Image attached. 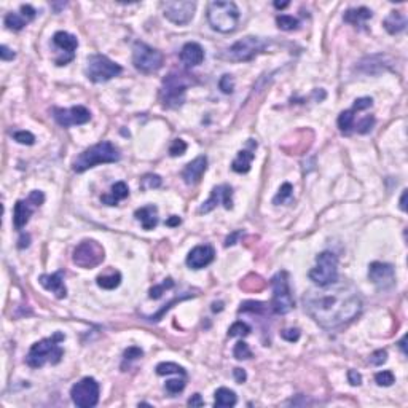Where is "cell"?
<instances>
[{"label":"cell","mask_w":408,"mask_h":408,"mask_svg":"<svg viewBox=\"0 0 408 408\" xmlns=\"http://www.w3.org/2000/svg\"><path fill=\"white\" fill-rule=\"evenodd\" d=\"M306 313L324 328L349 324L362 310V298L349 282L335 281L308 290L303 297Z\"/></svg>","instance_id":"1"},{"label":"cell","mask_w":408,"mask_h":408,"mask_svg":"<svg viewBox=\"0 0 408 408\" xmlns=\"http://www.w3.org/2000/svg\"><path fill=\"white\" fill-rule=\"evenodd\" d=\"M120 150L108 141L99 142L93 147L86 148L85 152H82L78 155L74 163H72V169L75 172L82 174L88 169H91L97 164H104V163H115L120 160Z\"/></svg>","instance_id":"2"},{"label":"cell","mask_w":408,"mask_h":408,"mask_svg":"<svg viewBox=\"0 0 408 408\" xmlns=\"http://www.w3.org/2000/svg\"><path fill=\"white\" fill-rule=\"evenodd\" d=\"M64 338L66 336L63 333L56 332L53 336L34 343L31 349H29L27 357H26V364L32 368H40L46 362L53 364V365L59 364L63 359V354H64L63 347L59 346V343H61Z\"/></svg>","instance_id":"3"},{"label":"cell","mask_w":408,"mask_h":408,"mask_svg":"<svg viewBox=\"0 0 408 408\" xmlns=\"http://www.w3.org/2000/svg\"><path fill=\"white\" fill-rule=\"evenodd\" d=\"M240 8L235 2H211L207 7V23L220 34L235 32L240 23Z\"/></svg>","instance_id":"4"},{"label":"cell","mask_w":408,"mask_h":408,"mask_svg":"<svg viewBox=\"0 0 408 408\" xmlns=\"http://www.w3.org/2000/svg\"><path fill=\"white\" fill-rule=\"evenodd\" d=\"M192 85L190 75L182 72H171L164 80L161 86V101L163 105L167 108L181 107L185 102V94L188 86Z\"/></svg>","instance_id":"5"},{"label":"cell","mask_w":408,"mask_h":408,"mask_svg":"<svg viewBox=\"0 0 408 408\" xmlns=\"http://www.w3.org/2000/svg\"><path fill=\"white\" fill-rule=\"evenodd\" d=\"M86 77L88 80L94 83H104L112 80L113 77H118L123 69L120 64L113 63L104 54H91L86 59Z\"/></svg>","instance_id":"6"},{"label":"cell","mask_w":408,"mask_h":408,"mask_svg":"<svg viewBox=\"0 0 408 408\" xmlns=\"http://www.w3.org/2000/svg\"><path fill=\"white\" fill-rule=\"evenodd\" d=\"M273 298H271V310L274 314H287L294 310L295 302L288 285V274L287 271H279L273 276Z\"/></svg>","instance_id":"7"},{"label":"cell","mask_w":408,"mask_h":408,"mask_svg":"<svg viewBox=\"0 0 408 408\" xmlns=\"http://www.w3.org/2000/svg\"><path fill=\"white\" fill-rule=\"evenodd\" d=\"M163 53L144 42H136L133 46V64L139 72L153 74L163 67Z\"/></svg>","instance_id":"8"},{"label":"cell","mask_w":408,"mask_h":408,"mask_svg":"<svg viewBox=\"0 0 408 408\" xmlns=\"http://www.w3.org/2000/svg\"><path fill=\"white\" fill-rule=\"evenodd\" d=\"M310 279L319 287L338 281V258L333 252H321L316 258V266L310 271Z\"/></svg>","instance_id":"9"},{"label":"cell","mask_w":408,"mask_h":408,"mask_svg":"<svg viewBox=\"0 0 408 408\" xmlns=\"http://www.w3.org/2000/svg\"><path fill=\"white\" fill-rule=\"evenodd\" d=\"M268 42L262 37H244L240 42H236L226 49V57L235 63H246L254 59L257 54H260L266 48Z\"/></svg>","instance_id":"10"},{"label":"cell","mask_w":408,"mask_h":408,"mask_svg":"<svg viewBox=\"0 0 408 408\" xmlns=\"http://www.w3.org/2000/svg\"><path fill=\"white\" fill-rule=\"evenodd\" d=\"M104 249L94 240L82 241L74 249V263L80 268H96L104 262Z\"/></svg>","instance_id":"11"},{"label":"cell","mask_w":408,"mask_h":408,"mask_svg":"<svg viewBox=\"0 0 408 408\" xmlns=\"http://www.w3.org/2000/svg\"><path fill=\"white\" fill-rule=\"evenodd\" d=\"M72 402L80 408H91L99 402V384L94 378H83L71 389Z\"/></svg>","instance_id":"12"},{"label":"cell","mask_w":408,"mask_h":408,"mask_svg":"<svg viewBox=\"0 0 408 408\" xmlns=\"http://www.w3.org/2000/svg\"><path fill=\"white\" fill-rule=\"evenodd\" d=\"M196 4L190 0H169L163 4V15L171 23L184 26L192 21Z\"/></svg>","instance_id":"13"},{"label":"cell","mask_w":408,"mask_h":408,"mask_svg":"<svg viewBox=\"0 0 408 408\" xmlns=\"http://www.w3.org/2000/svg\"><path fill=\"white\" fill-rule=\"evenodd\" d=\"M53 118L56 123L63 128H69L74 125H85L91 120V113L83 105H75L71 108H53Z\"/></svg>","instance_id":"14"},{"label":"cell","mask_w":408,"mask_h":408,"mask_svg":"<svg viewBox=\"0 0 408 408\" xmlns=\"http://www.w3.org/2000/svg\"><path fill=\"white\" fill-rule=\"evenodd\" d=\"M368 277L378 288H389L395 282L394 268L389 263L373 262L368 266Z\"/></svg>","instance_id":"15"},{"label":"cell","mask_w":408,"mask_h":408,"mask_svg":"<svg viewBox=\"0 0 408 408\" xmlns=\"http://www.w3.org/2000/svg\"><path fill=\"white\" fill-rule=\"evenodd\" d=\"M231 196H233V188L230 185H218L215 187L214 190L211 192V198L203 203V206L200 207V212L201 214H207V212H211L212 209L217 207V204H223L225 209H233V200H231Z\"/></svg>","instance_id":"16"},{"label":"cell","mask_w":408,"mask_h":408,"mask_svg":"<svg viewBox=\"0 0 408 408\" xmlns=\"http://www.w3.org/2000/svg\"><path fill=\"white\" fill-rule=\"evenodd\" d=\"M215 258V251L212 246H196L193 247L190 254L187 255V265L192 270H201V268L211 265Z\"/></svg>","instance_id":"17"},{"label":"cell","mask_w":408,"mask_h":408,"mask_svg":"<svg viewBox=\"0 0 408 408\" xmlns=\"http://www.w3.org/2000/svg\"><path fill=\"white\" fill-rule=\"evenodd\" d=\"M207 169V158L206 156H198L193 161H190L185 169L182 171V179L187 185H196L201 181L203 174Z\"/></svg>","instance_id":"18"},{"label":"cell","mask_w":408,"mask_h":408,"mask_svg":"<svg viewBox=\"0 0 408 408\" xmlns=\"http://www.w3.org/2000/svg\"><path fill=\"white\" fill-rule=\"evenodd\" d=\"M53 43L66 53V64L71 63L74 59V56H75V49L78 46L77 37L72 35V34H69V32L59 31V32H56L53 35Z\"/></svg>","instance_id":"19"},{"label":"cell","mask_w":408,"mask_h":408,"mask_svg":"<svg viewBox=\"0 0 408 408\" xmlns=\"http://www.w3.org/2000/svg\"><path fill=\"white\" fill-rule=\"evenodd\" d=\"M35 207L37 206L29 200V198L27 200L16 201L15 211H13V225H15L16 230H23V228L26 226V223L29 222V218H31Z\"/></svg>","instance_id":"20"},{"label":"cell","mask_w":408,"mask_h":408,"mask_svg":"<svg viewBox=\"0 0 408 408\" xmlns=\"http://www.w3.org/2000/svg\"><path fill=\"white\" fill-rule=\"evenodd\" d=\"M181 61L187 67H196L204 61V49L200 43L188 42L184 45L181 51Z\"/></svg>","instance_id":"21"},{"label":"cell","mask_w":408,"mask_h":408,"mask_svg":"<svg viewBox=\"0 0 408 408\" xmlns=\"http://www.w3.org/2000/svg\"><path fill=\"white\" fill-rule=\"evenodd\" d=\"M63 271H57L54 274H42L38 277V282H40L46 290L53 292L57 298H66L67 295V288L63 281Z\"/></svg>","instance_id":"22"},{"label":"cell","mask_w":408,"mask_h":408,"mask_svg":"<svg viewBox=\"0 0 408 408\" xmlns=\"http://www.w3.org/2000/svg\"><path fill=\"white\" fill-rule=\"evenodd\" d=\"M134 215H136L137 220L141 222L144 230H153V228L158 225V209L153 204L137 209Z\"/></svg>","instance_id":"23"},{"label":"cell","mask_w":408,"mask_h":408,"mask_svg":"<svg viewBox=\"0 0 408 408\" xmlns=\"http://www.w3.org/2000/svg\"><path fill=\"white\" fill-rule=\"evenodd\" d=\"M129 196V188L125 182H116L112 185V193L110 195H104L101 198V201L107 206H116L120 201L126 200Z\"/></svg>","instance_id":"24"},{"label":"cell","mask_w":408,"mask_h":408,"mask_svg":"<svg viewBox=\"0 0 408 408\" xmlns=\"http://www.w3.org/2000/svg\"><path fill=\"white\" fill-rule=\"evenodd\" d=\"M383 26L389 34H399L406 27V18L400 12H391V15L384 19Z\"/></svg>","instance_id":"25"},{"label":"cell","mask_w":408,"mask_h":408,"mask_svg":"<svg viewBox=\"0 0 408 408\" xmlns=\"http://www.w3.org/2000/svg\"><path fill=\"white\" fill-rule=\"evenodd\" d=\"M254 158H255V155L251 150H241V152H238V156L235 158V161L231 163V169H233L235 172L246 174V172L251 171V164H252Z\"/></svg>","instance_id":"26"},{"label":"cell","mask_w":408,"mask_h":408,"mask_svg":"<svg viewBox=\"0 0 408 408\" xmlns=\"http://www.w3.org/2000/svg\"><path fill=\"white\" fill-rule=\"evenodd\" d=\"M372 18V12L365 7L361 8H351L344 13V21L349 23L353 26H361L364 23H367L368 19Z\"/></svg>","instance_id":"27"},{"label":"cell","mask_w":408,"mask_h":408,"mask_svg":"<svg viewBox=\"0 0 408 408\" xmlns=\"http://www.w3.org/2000/svg\"><path fill=\"white\" fill-rule=\"evenodd\" d=\"M236 402H238L236 394L231 389H228V387H218L215 391L214 405L217 408H230V406H235Z\"/></svg>","instance_id":"28"},{"label":"cell","mask_w":408,"mask_h":408,"mask_svg":"<svg viewBox=\"0 0 408 408\" xmlns=\"http://www.w3.org/2000/svg\"><path fill=\"white\" fill-rule=\"evenodd\" d=\"M122 284V274L118 271H112L110 274H102L97 277V285L105 290H113Z\"/></svg>","instance_id":"29"},{"label":"cell","mask_w":408,"mask_h":408,"mask_svg":"<svg viewBox=\"0 0 408 408\" xmlns=\"http://www.w3.org/2000/svg\"><path fill=\"white\" fill-rule=\"evenodd\" d=\"M265 285H266V282L262 279L260 276H257V274H249L246 279L240 284V287L241 288H244V290H247V292H260V290H263L265 288Z\"/></svg>","instance_id":"30"},{"label":"cell","mask_w":408,"mask_h":408,"mask_svg":"<svg viewBox=\"0 0 408 408\" xmlns=\"http://www.w3.org/2000/svg\"><path fill=\"white\" fill-rule=\"evenodd\" d=\"M338 128L343 134H351L354 128V110H344L338 116Z\"/></svg>","instance_id":"31"},{"label":"cell","mask_w":408,"mask_h":408,"mask_svg":"<svg viewBox=\"0 0 408 408\" xmlns=\"http://www.w3.org/2000/svg\"><path fill=\"white\" fill-rule=\"evenodd\" d=\"M171 373H177V375H182L185 376V370H184V367L181 365H177L174 362H161V364H158L156 365V375H171Z\"/></svg>","instance_id":"32"},{"label":"cell","mask_w":408,"mask_h":408,"mask_svg":"<svg viewBox=\"0 0 408 408\" xmlns=\"http://www.w3.org/2000/svg\"><path fill=\"white\" fill-rule=\"evenodd\" d=\"M27 24L24 16L21 13H8L5 16V26L12 31H21V29Z\"/></svg>","instance_id":"33"},{"label":"cell","mask_w":408,"mask_h":408,"mask_svg":"<svg viewBox=\"0 0 408 408\" xmlns=\"http://www.w3.org/2000/svg\"><path fill=\"white\" fill-rule=\"evenodd\" d=\"M276 24L279 29L282 31H294V29L298 27V19L294 18V16H288V15H279L276 18Z\"/></svg>","instance_id":"34"},{"label":"cell","mask_w":408,"mask_h":408,"mask_svg":"<svg viewBox=\"0 0 408 408\" xmlns=\"http://www.w3.org/2000/svg\"><path fill=\"white\" fill-rule=\"evenodd\" d=\"M268 310V305L262 302H244L240 308V313H255V314H263Z\"/></svg>","instance_id":"35"},{"label":"cell","mask_w":408,"mask_h":408,"mask_svg":"<svg viewBox=\"0 0 408 408\" xmlns=\"http://www.w3.org/2000/svg\"><path fill=\"white\" fill-rule=\"evenodd\" d=\"M292 192H294V187L290 184H288V182L282 184L281 188H279V192H277V195L274 196L273 203L274 204H282V203L288 201L292 198Z\"/></svg>","instance_id":"36"},{"label":"cell","mask_w":408,"mask_h":408,"mask_svg":"<svg viewBox=\"0 0 408 408\" xmlns=\"http://www.w3.org/2000/svg\"><path fill=\"white\" fill-rule=\"evenodd\" d=\"M233 356L236 357L238 361H244V359H251L252 357V351L249 344L246 341H238L235 344V349H233Z\"/></svg>","instance_id":"37"},{"label":"cell","mask_w":408,"mask_h":408,"mask_svg":"<svg viewBox=\"0 0 408 408\" xmlns=\"http://www.w3.org/2000/svg\"><path fill=\"white\" fill-rule=\"evenodd\" d=\"M249 333H251V327H249L246 322H241V321L235 322L230 328H228V336H230V338H235V336H247Z\"/></svg>","instance_id":"38"},{"label":"cell","mask_w":408,"mask_h":408,"mask_svg":"<svg viewBox=\"0 0 408 408\" xmlns=\"http://www.w3.org/2000/svg\"><path fill=\"white\" fill-rule=\"evenodd\" d=\"M375 381H376L378 386H384V387H387V386H392V384H394L395 376H394V373L389 372V370H383V372H378V373L375 375Z\"/></svg>","instance_id":"39"},{"label":"cell","mask_w":408,"mask_h":408,"mask_svg":"<svg viewBox=\"0 0 408 408\" xmlns=\"http://www.w3.org/2000/svg\"><path fill=\"white\" fill-rule=\"evenodd\" d=\"M172 285H174V281L171 279V277H167V279L161 285H155V287L150 288V298H153V300H158V298H161V295L164 294V290L171 288Z\"/></svg>","instance_id":"40"},{"label":"cell","mask_w":408,"mask_h":408,"mask_svg":"<svg viewBox=\"0 0 408 408\" xmlns=\"http://www.w3.org/2000/svg\"><path fill=\"white\" fill-rule=\"evenodd\" d=\"M164 389H166V392H169L171 395L182 392L185 389V380H184V378H182V380H169L164 384Z\"/></svg>","instance_id":"41"},{"label":"cell","mask_w":408,"mask_h":408,"mask_svg":"<svg viewBox=\"0 0 408 408\" xmlns=\"http://www.w3.org/2000/svg\"><path fill=\"white\" fill-rule=\"evenodd\" d=\"M161 185V177L156 176V174H147L142 182H141V187L144 190H150V188H158Z\"/></svg>","instance_id":"42"},{"label":"cell","mask_w":408,"mask_h":408,"mask_svg":"<svg viewBox=\"0 0 408 408\" xmlns=\"http://www.w3.org/2000/svg\"><path fill=\"white\" fill-rule=\"evenodd\" d=\"M218 88L222 89V93L225 94H231L235 91V80H233V77L231 75H222L220 78V82H218Z\"/></svg>","instance_id":"43"},{"label":"cell","mask_w":408,"mask_h":408,"mask_svg":"<svg viewBox=\"0 0 408 408\" xmlns=\"http://www.w3.org/2000/svg\"><path fill=\"white\" fill-rule=\"evenodd\" d=\"M187 152V142L182 139H176V141L169 147V155L171 156H181Z\"/></svg>","instance_id":"44"},{"label":"cell","mask_w":408,"mask_h":408,"mask_svg":"<svg viewBox=\"0 0 408 408\" xmlns=\"http://www.w3.org/2000/svg\"><path fill=\"white\" fill-rule=\"evenodd\" d=\"M13 137H15L16 142L23 144V145H32L35 142V136L29 131H18V133H15Z\"/></svg>","instance_id":"45"},{"label":"cell","mask_w":408,"mask_h":408,"mask_svg":"<svg viewBox=\"0 0 408 408\" xmlns=\"http://www.w3.org/2000/svg\"><path fill=\"white\" fill-rule=\"evenodd\" d=\"M281 338L288 343H295L300 340V330L298 328H285V330L281 332Z\"/></svg>","instance_id":"46"},{"label":"cell","mask_w":408,"mask_h":408,"mask_svg":"<svg viewBox=\"0 0 408 408\" xmlns=\"http://www.w3.org/2000/svg\"><path fill=\"white\" fill-rule=\"evenodd\" d=\"M386 361H387V353H386L384 349H378V351H375V353L370 356V364L375 365V367L383 365Z\"/></svg>","instance_id":"47"},{"label":"cell","mask_w":408,"mask_h":408,"mask_svg":"<svg viewBox=\"0 0 408 408\" xmlns=\"http://www.w3.org/2000/svg\"><path fill=\"white\" fill-rule=\"evenodd\" d=\"M373 125H375V118L373 116H365L364 120L356 126V129H357V133H361V134H365V133H368L370 131V129L373 128Z\"/></svg>","instance_id":"48"},{"label":"cell","mask_w":408,"mask_h":408,"mask_svg":"<svg viewBox=\"0 0 408 408\" xmlns=\"http://www.w3.org/2000/svg\"><path fill=\"white\" fill-rule=\"evenodd\" d=\"M373 105V99L372 97H359L354 101V107L353 110H367V108H370Z\"/></svg>","instance_id":"49"},{"label":"cell","mask_w":408,"mask_h":408,"mask_svg":"<svg viewBox=\"0 0 408 408\" xmlns=\"http://www.w3.org/2000/svg\"><path fill=\"white\" fill-rule=\"evenodd\" d=\"M142 356H144V351L141 349V347L131 346V347H128V349L125 351V361H134V359H139V357H142Z\"/></svg>","instance_id":"50"},{"label":"cell","mask_w":408,"mask_h":408,"mask_svg":"<svg viewBox=\"0 0 408 408\" xmlns=\"http://www.w3.org/2000/svg\"><path fill=\"white\" fill-rule=\"evenodd\" d=\"M347 381H349L351 386H361L362 384V376H361L359 372L349 370V372H347Z\"/></svg>","instance_id":"51"},{"label":"cell","mask_w":408,"mask_h":408,"mask_svg":"<svg viewBox=\"0 0 408 408\" xmlns=\"http://www.w3.org/2000/svg\"><path fill=\"white\" fill-rule=\"evenodd\" d=\"M21 15L24 16V19L29 23V21H32V19L35 18L37 12L31 7V5H21Z\"/></svg>","instance_id":"52"},{"label":"cell","mask_w":408,"mask_h":408,"mask_svg":"<svg viewBox=\"0 0 408 408\" xmlns=\"http://www.w3.org/2000/svg\"><path fill=\"white\" fill-rule=\"evenodd\" d=\"M29 200H31V201L38 207V206H42V204H43V201H45V195H43L42 192H38V190H34V192H31V195H29Z\"/></svg>","instance_id":"53"},{"label":"cell","mask_w":408,"mask_h":408,"mask_svg":"<svg viewBox=\"0 0 408 408\" xmlns=\"http://www.w3.org/2000/svg\"><path fill=\"white\" fill-rule=\"evenodd\" d=\"M15 56L16 54L8 46H5V45L0 46V57H2V61H13Z\"/></svg>","instance_id":"54"},{"label":"cell","mask_w":408,"mask_h":408,"mask_svg":"<svg viewBox=\"0 0 408 408\" xmlns=\"http://www.w3.org/2000/svg\"><path fill=\"white\" fill-rule=\"evenodd\" d=\"M233 375H235V380H236V383H244L246 380H247V375H246V372L243 370V368H240V367H236L235 370H233Z\"/></svg>","instance_id":"55"},{"label":"cell","mask_w":408,"mask_h":408,"mask_svg":"<svg viewBox=\"0 0 408 408\" xmlns=\"http://www.w3.org/2000/svg\"><path fill=\"white\" fill-rule=\"evenodd\" d=\"M188 405H190V406H203L204 402H203L200 394H193L190 399H188Z\"/></svg>","instance_id":"56"},{"label":"cell","mask_w":408,"mask_h":408,"mask_svg":"<svg viewBox=\"0 0 408 408\" xmlns=\"http://www.w3.org/2000/svg\"><path fill=\"white\" fill-rule=\"evenodd\" d=\"M240 235H241L240 231H235L231 236H228V238H226V241H225V247H230V246L236 244V238L240 236Z\"/></svg>","instance_id":"57"},{"label":"cell","mask_w":408,"mask_h":408,"mask_svg":"<svg viewBox=\"0 0 408 408\" xmlns=\"http://www.w3.org/2000/svg\"><path fill=\"white\" fill-rule=\"evenodd\" d=\"M181 218H179L177 215H172V217H169L167 220H166V225L167 226H177V225H181Z\"/></svg>","instance_id":"58"},{"label":"cell","mask_w":408,"mask_h":408,"mask_svg":"<svg viewBox=\"0 0 408 408\" xmlns=\"http://www.w3.org/2000/svg\"><path fill=\"white\" fill-rule=\"evenodd\" d=\"M29 241H31V238H29V235H23L21 238H19V244H18V247L19 249H24V247H27L29 246Z\"/></svg>","instance_id":"59"},{"label":"cell","mask_w":408,"mask_h":408,"mask_svg":"<svg viewBox=\"0 0 408 408\" xmlns=\"http://www.w3.org/2000/svg\"><path fill=\"white\" fill-rule=\"evenodd\" d=\"M405 201H406V190H403L402 193V198H400V209L405 212L406 211V206H405Z\"/></svg>","instance_id":"60"},{"label":"cell","mask_w":408,"mask_h":408,"mask_svg":"<svg viewBox=\"0 0 408 408\" xmlns=\"http://www.w3.org/2000/svg\"><path fill=\"white\" fill-rule=\"evenodd\" d=\"M274 7L277 8V10H282V8H285V7H288V2H274Z\"/></svg>","instance_id":"61"},{"label":"cell","mask_w":408,"mask_h":408,"mask_svg":"<svg viewBox=\"0 0 408 408\" xmlns=\"http://www.w3.org/2000/svg\"><path fill=\"white\" fill-rule=\"evenodd\" d=\"M405 340H406V338L403 336L402 340H400V343H399V346H400V349L403 351V354H406V351H405Z\"/></svg>","instance_id":"62"}]
</instances>
